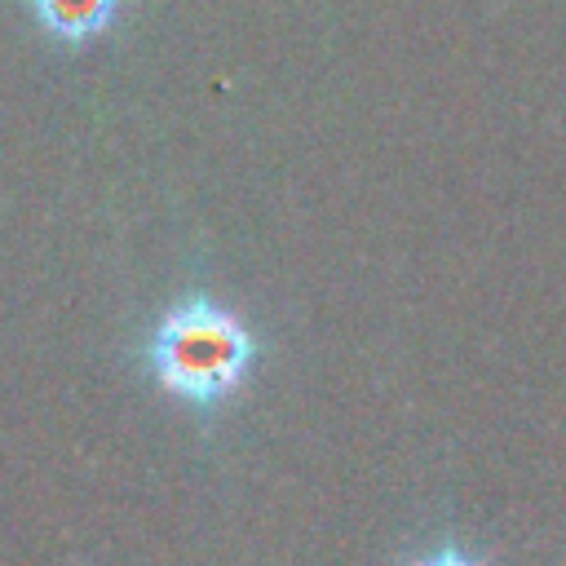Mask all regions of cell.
I'll list each match as a JSON object with an SVG mask.
<instances>
[{"label": "cell", "mask_w": 566, "mask_h": 566, "mask_svg": "<svg viewBox=\"0 0 566 566\" xmlns=\"http://www.w3.org/2000/svg\"><path fill=\"white\" fill-rule=\"evenodd\" d=\"M256 354L261 345L248 323L208 292H186L172 301L142 340L150 380L195 411H217L230 402L252 376Z\"/></svg>", "instance_id": "obj_1"}, {"label": "cell", "mask_w": 566, "mask_h": 566, "mask_svg": "<svg viewBox=\"0 0 566 566\" xmlns=\"http://www.w3.org/2000/svg\"><path fill=\"white\" fill-rule=\"evenodd\" d=\"M119 4L124 0H31V13L53 40L80 44V40L106 31L119 18Z\"/></svg>", "instance_id": "obj_2"}, {"label": "cell", "mask_w": 566, "mask_h": 566, "mask_svg": "<svg viewBox=\"0 0 566 566\" xmlns=\"http://www.w3.org/2000/svg\"><path fill=\"white\" fill-rule=\"evenodd\" d=\"M411 566H486V562H482V557H473V553H464V548H455V544H442V548H433V553L416 557Z\"/></svg>", "instance_id": "obj_3"}]
</instances>
